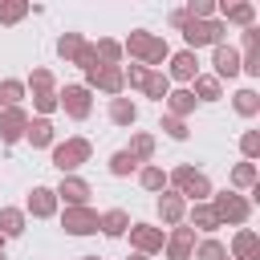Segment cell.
<instances>
[{"instance_id": "1", "label": "cell", "mask_w": 260, "mask_h": 260, "mask_svg": "<svg viewBox=\"0 0 260 260\" xmlns=\"http://www.w3.org/2000/svg\"><path fill=\"white\" fill-rule=\"evenodd\" d=\"M122 57H130V61L142 65V69H162L167 57H171V45H167V37H158V32L130 28V37L122 41Z\"/></svg>"}, {"instance_id": "2", "label": "cell", "mask_w": 260, "mask_h": 260, "mask_svg": "<svg viewBox=\"0 0 260 260\" xmlns=\"http://www.w3.org/2000/svg\"><path fill=\"white\" fill-rule=\"evenodd\" d=\"M167 187L179 191V195L187 199V207H191V203H207L211 191H215L211 179H207V171H199V167H191V162L171 167V171H167Z\"/></svg>"}, {"instance_id": "3", "label": "cell", "mask_w": 260, "mask_h": 260, "mask_svg": "<svg viewBox=\"0 0 260 260\" xmlns=\"http://www.w3.org/2000/svg\"><path fill=\"white\" fill-rule=\"evenodd\" d=\"M211 211H215V219H219V228H244L248 219H252V199L248 195H240V191H232V187H223V191H211Z\"/></svg>"}, {"instance_id": "4", "label": "cell", "mask_w": 260, "mask_h": 260, "mask_svg": "<svg viewBox=\"0 0 260 260\" xmlns=\"http://www.w3.org/2000/svg\"><path fill=\"white\" fill-rule=\"evenodd\" d=\"M49 150H53V167H57L61 175H77V171L93 158V142L81 138V134H73V138H65V142H53Z\"/></svg>"}, {"instance_id": "5", "label": "cell", "mask_w": 260, "mask_h": 260, "mask_svg": "<svg viewBox=\"0 0 260 260\" xmlns=\"http://www.w3.org/2000/svg\"><path fill=\"white\" fill-rule=\"evenodd\" d=\"M183 41H187V49L191 53H199V49H215V45H223L228 41V24L215 16V20H183Z\"/></svg>"}, {"instance_id": "6", "label": "cell", "mask_w": 260, "mask_h": 260, "mask_svg": "<svg viewBox=\"0 0 260 260\" xmlns=\"http://www.w3.org/2000/svg\"><path fill=\"white\" fill-rule=\"evenodd\" d=\"M57 110H65L73 122H85V118L93 114V93H89L81 81H69V85L57 89Z\"/></svg>"}, {"instance_id": "7", "label": "cell", "mask_w": 260, "mask_h": 260, "mask_svg": "<svg viewBox=\"0 0 260 260\" xmlns=\"http://www.w3.org/2000/svg\"><path fill=\"white\" fill-rule=\"evenodd\" d=\"M126 236H130V248H134L138 256H158V252H162V240H167V232H162L158 223H146V219H134Z\"/></svg>"}, {"instance_id": "8", "label": "cell", "mask_w": 260, "mask_h": 260, "mask_svg": "<svg viewBox=\"0 0 260 260\" xmlns=\"http://www.w3.org/2000/svg\"><path fill=\"white\" fill-rule=\"evenodd\" d=\"M98 219H102V211L98 207H65L61 211V232L65 236H98Z\"/></svg>"}, {"instance_id": "9", "label": "cell", "mask_w": 260, "mask_h": 260, "mask_svg": "<svg viewBox=\"0 0 260 260\" xmlns=\"http://www.w3.org/2000/svg\"><path fill=\"white\" fill-rule=\"evenodd\" d=\"M162 73H167V81H171V85H175V81H179V85H191V81L203 73V69H199V53H191V49H179V53H171Z\"/></svg>"}, {"instance_id": "10", "label": "cell", "mask_w": 260, "mask_h": 260, "mask_svg": "<svg viewBox=\"0 0 260 260\" xmlns=\"http://www.w3.org/2000/svg\"><path fill=\"white\" fill-rule=\"evenodd\" d=\"M89 93L93 89H102L106 98H122L126 93V85H122V65H98V69H89L85 73V81H81Z\"/></svg>"}, {"instance_id": "11", "label": "cell", "mask_w": 260, "mask_h": 260, "mask_svg": "<svg viewBox=\"0 0 260 260\" xmlns=\"http://www.w3.org/2000/svg\"><path fill=\"white\" fill-rule=\"evenodd\" d=\"M53 195H57V203H65V207H85L89 195H93V187H89V179H81V175H61L57 187H53Z\"/></svg>"}, {"instance_id": "12", "label": "cell", "mask_w": 260, "mask_h": 260, "mask_svg": "<svg viewBox=\"0 0 260 260\" xmlns=\"http://www.w3.org/2000/svg\"><path fill=\"white\" fill-rule=\"evenodd\" d=\"M195 244H199V236H195L187 223H179V228L167 232V240H162V256H167V260H191V256H195Z\"/></svg>"}, {"instance_id": "13", "label": "cell", "mask_w": 260, "mask_h": 260, "mask_svg": "<svg viewBox=\"0 0 260 260\" xmlns=\"http://www.w3.org/2000/svg\"><path fill=\"white\" fill-rule=\"evenodd\" d=\"M154 211H158V219H162V228H179L183 219H187V199L179 195V191H158L154 195Z\"/></svg>"}, {"instance_id": "14", "label": "cell", "mask_w": 260, "mask_h": 260, "mask_svg": "<svg viewBox=\"0 0 260 260\" xmlns=\"http://www.w3.org/2000/svg\"><path fill=\"white\" fill-rule=\"evenodd\" d=\"M215 16H219L223 24L252 28V24H256V4H252V0H219V4H215Z\"/></svg>"}, {"instance_id": "15", "label": "cell", "mask_w": 260, "mask_h": 260, "mask_svg": "<svg viewBox=\"0 0 260 260\" xmlns=\"http://www.w3.org/2000/svg\"><path fill=\"white\" fill-rule=\"evenodd\" d=\"M28 110L24 106H12V110H0V142L4 146H16L24 138V126H28Z\"/></svg>"}, {"instance_id": "16", "label": "cell", "mask_w": 260, "mask_h": 260, "mask_svg": "<svg viewBox=\"0 0 260 260\" xmlns=\"http://www.w3.org/2000/svg\"><path fill=\"white\" fill-rule=\"evenodd\" d=\"M211 69H215L211 77H219V81L240 77V49H236V45H228V41H223V45H215V49H211Z\"/></svg>"}, {"instance_id": "17", "label": "cell", "mask_w": 260, "mask_h": 260, "mask_svg": "<svg viewBox=\"0 0 260 260\" xmlns=\"http://www.w3.org/2000/svg\"><path fill=\"white\" fill-rule=\"evenodd\" d=\"M57 211H61V203H57L53 187H32V191H28V199H24V215H32V219H53Z\"/></svg>"}, {"instance_id": "18", "label": "cell", "mask_w": 260, "mask_h": 260, "mask_svg": "<svg viewBox=\"0 0 260 260\" xmlns=\"http://www.w3.org/2000/svg\"><path fill=\"white\" fill-rule=\"evenodd\" d=\"M195 236H215L219 232V219H215V211H211V203H191L187 207V219H183Z\"/></svg>"}, {"instance_id": "19", "label": "cell", "mask_w": 260, "mask_h": 260, "mask_svg": "<svg viewBox=\"0 0 260 260\" xmlns=\"http://www.w3.org/2000/svg\"><path fill=\"white\" fill-rule=\"evenodd\" d=\"M24 142H28L32 150H49V146L57 142L53 118H28V126H24Z\"/></svg>"}, {"instance_id": "20", "label": "cell", "mask_w": 260, "mask_h": 260, "mask_svg": "<svg viewBox=\"0 0 260 260\" xmlns=\"http://www.w3.org/2000/svg\"><path fill=\"white\" fill-rule=\"evenodd\" d=\"M106 118H110V126H122V130H130V126L138 122V102H130L126 93H122V98H110V106H106Z\"/></svg>"}, {"instance_id": "21", "label": "cell", "mask_w": 260, "mask_h": 260, "mask_svg": "<svg viewBox=\"0 0 260 260\" xmlns=\"http://www.w3.org/2000/svg\"><path fill=\"white\" fill-rule=\"evenodd\" d=\"M130 211L126 207H110V211H102V219H98V232L102 236H110V240H122L126 232H130Z\"/></svg>"}, {"instance_id": "22", "label": "cell", "mask_w": 260, "mask_h": 260, "mask_svg": "<svg viewBox=\"0 0 260 260\" xmlns=\"http://www.w3.org/2000/svg\"><path fill=\"white\" fill-rule=\"evenodd\" d=\"M228 256H232V260H260V236H256L252 228H236Z\"/></svg>"}, {"instance_id": "23", "label": "cell", "mask_w": 260, "mask_h": 260, "mask_svg": "<svg viewBox=\"0 0 260 260\" xmlns=\"http://www.w3.org/2000/svg\"><path fill=\"white\" fill-rule=\"evenodd\" d=\"M162 106H167V114H171V118H183V122H187V118L195 114V106H199V102H195V93H191L187 85H179V89H171V93H167V102H162Z\"/></svg>"}, {"instance_id": "24", "label": "cell", "mask_w": 260, "mask_h": 260, "mask_svg": "<svg viewBox=\"0 0 260 260\" xmlns=\"http://www.w3.org/2000/svg\"><path fill=\"white\" fill-rule=\"evenodd\" d=\"M24 232H28L24 207H0V236H4V240H20Z\"/></svg>"}, {"instance_id": "25", "label": "cell", "mask_w": 260, "mask_h": 260, "mask_svg": "<svg viewBox=\"0 0 260 260\" xmlns=\"http://www.w3.org/2000/svg\"><path fill=\"white\" fill-rule=\"evenodd\" d=\"M154 146H158V142H154V134H146V130H134V134H130V146H122V150H126V154H130L138 167H146V162L154 158Z\"/></svg>"}, {"instance_id": "26", "label": "cell", "mask_w": 260, "mask_h": 260, "mask_svg": "<svg viewBox=\"0 0 260 260\" xmlns=\"http://www.w3.org/2000/svg\"><path fill=\"white\" fill-rule=\"evenodd\" d=\"M187 89L195 93V102H219V98H223V81H219V77H211V73H199Z\"/></svg>"}, {"instance_id": "27", "label": "cell", "mask_w": 260, "mask_h": 260, "mask_svg": "<svg viewBox=\"0 0 260 260\" xmlns=\"http://www.w3.org/2000/svg\"><path fill=\"white\" fill-rule=\"evenodd\" d=\"M171 89H175V85L167 81V73H162V69H146V81H142V93H146L150 102H158V106H162Z\"/></svg>"}, {"instance_id": "28", "label": "cell", "mask_w": 260, "mask_h": 260, "mask_svg": "<svg viewBox=\"0 0 260 260\" xmlns=\"http://www.w3.org/2000/svg\"><path fill=\"white\" fill-rule=\"evenodd\" d=\"M228 183H232V191H252L256 183H260V171H256V162H236L232 167V175H228Z\"/></svg>"}, {"instance_id": "29", "label": "cell", "mask_w": 260, "mask_h": 260, "mask_svg": "<svg viewBox=\"0 0 260 260\" xmlns=\"http://www.w3.org/2000/svg\"><path fill=\"white\" fill-rule=\"evenodd\" d=\"M138 187H142L146 195H158V191H167V171H162L158 162H146V167H138Z\"/></svg>"}, {"instance_id": "30", "label": "cell", "mask_w": 260, "mask_h": 260, "mask_svg": "<svg viewBox=\"0 0 260 260\" xmlns=\"http://www.w3.org/2000/svg\"><path fill=\"white\" fill-rule=\"evenodd\" d=\"M232 110H236L240 118H256V114H260V93H256L252 85L236 89V93H232Z\"/></svg>"}, {"instance_id": "31", "label": "cell", "mask_w": 260, "mask_h": 260, "mask_svg": "<svg viewBox=\"0 0 260 260\" xmlns=\"http://www.w3.org/2000/svg\"><path fill=\"white\" fill-rule=\"evenodd\" d=\"M24 98H28V89H24V81H20V77H4V81H0V110L24 106Z\"/></svg>"}, {"instance_id": "32", "label": "cell", "mask_w": 260, "mask_h": 260, "mask_svg": "<svg viewBox=\"0 0 260 260\" xmlns=\"http://www.w3.org/2000/svg\"><path fill=\"white\" fill-rule=\"evenodd\" d=\"M28 12H32V4H28V0H0V28L20 24Z\"/></svg>"}, {"instance_id": "33", "label": "cell", "mask_w": 260, "mask_h": 260, "mask_svg": "<svg viewBox=\"0 0 260 260\" xmlns=\"http://www.w3.org/2000/svg\"><path fill=\"white\" fill-rule=\"evenodd\" d=\"M81 45H85V32H73V28H69V32L57 37V57H61L65 65H73V57H77Z\"/></svg>"}, {"instance_id": "34", "label": "cell", "mask_w": 260, "mask_h": 260, "mask_svg": "<svg viewBox=\"0 0 260 260\" xmlns=\"http://www.w3.org/2000/svg\"><path fill=\"white\" fill-rule=\"evenodd\" d=\"M24 89H28V93H53V89H57V77H53V69L37 65V69L28 73V81H24Z\"/></svg>"}, {"instance_id": "35", "label": "cell", "mask_w": 260, "mask_h": 260, "mask_svg": "<svg viewBox=\"0 0 260 260\" xmlns=\"http://www.w3.org/2000/svg\"><path fill=\"white\" fill-rule=\"evenodd\" d=\"M93 49H98V61H102V65H122V41H114V37H98Z\"/></svg>"}, {"instance_id": "36", "label": "cell", "mask_w": 260, "mask_h": 260, "mask_svg": "<svg viewBox=\"0 0 260 260\" xmlns=\"http://www.w3.org/2000/svg\"><path fill=\"white\" fill-rule=\"evenodd\" d=\"M106 167H110V175H114V179H130V175H138V162H134L126 150H114Z\"/></svg>"}, {"instance_id": "37", "label": "cell", "mask_w": 260, "mask_h": 260, "mask_svg": "<svg viewBox=\"0 0 260 260\" xmlns=\"http://www.w3.org/2000/svg\"><path fill=\"white\" fill-rule=\"evenodd\" d=\"M158 130H162V134H167L171 142H187V138H191V126H187L183 118H171V114H162Z\"/></svg>"}, {"instance_id": "38", "label": "cell", "mask_w": 260, "mask_h": 260, "mask_svg": "<svg viewBox=\"0 0 260 260\" xmlns=\"http://www.w3.org/2000/svg\"><path fill=\"white\" fill-rule=\"evenodd\" d=\"M223 256H228V248H223L215 236H203V240L195 244V256H191V260H223Z\"/></svg>"}, {"instance_id": "39", "label": "cell", "mask_w": 260, "mask_h": 260, "mask_svg": "<svg viewBox=\"0 0 260 260\" xmlns=\"http://www.w3.org/2000/svg\"><path fill=\"white\" fill-rule=\"evenodd\" d=\"M183 12L187 20H215V0H187Z\"/></svg>"}, {"instance_id": "40", "label": "cell", "mask_w": 260, "mask_h": 260, "mask_svg": "<svg viewBox=\"0 0 260 260\" xmlns=\"http://www.w3.org/2000/svg\"><path fill=\"white\" fill-rule=\"evenodd\" d=\"M240 154H244V162L260 158V130H244L240 134Z\"/></svg>"}, {"instance_id": "41", "label": "cell", "mask_w": 260, "mask_h": 260, "mask_svg": "<svg viewBox=\"0 0 260 260\" xmlns=\"http://www.w3.org/2000/svg\"><path fill=\"white\" fill-rule=\"evenodd\" d=\"M73 65L81 69V73H89V69H98L102 61H98V49H93V41H85L81 49H77V57H73Z\"/></svg>"}, {"instance_id": "42", "label": "cell", "mask_w": 260, "mask_h": 260, "mask_svg": "<svg viewBox=\"0 0 260 260\" xmlns=\"http://www.w3.org/2000/svg\"><path fill=\"white\" fill-rule=\"evenodd\" d=\"M28 98H32L37 118H53V114H57V89H53V93H28Z\"/></svg>"}, {"instance_id": "43", "label": "cell", "mask_w": 260, "mask_h": 260, "mask_svg": "<svg viewBox=\"0 0 260 260\" xmlns=\"http://www.w3.org/2000/svg\"><path fill=\"white\" fill-rule=\"evenodd\" d=\"M240 73H248V77H260V49H248V53H240Z\"/></svg>"}, {"instance_id": "44", "label": "cell", "mask_w": 260, "mask_h": 260, "mask_svg": "<svg viewBox=\"0 0 260 260\" xmlns=\"http://www.w3.org/2000/svg\"><path fill=\"white\" fill-rule=\"evenodd\" d=\"M248 49H260V24L240 28V53H248Z\"/></svg>"}, {"instance_id": "45", "label": "cell", "mask_w": 260, "mask_h": 260, "mask_svg": "<svg viewBox=\"0 0 260 260\" xmlns=\"http://www.w3.org/2000/svg\"><path fill=\"white\" fill-rule=\"evenodd\" d=\"M183 20H187V12H183V8H175V12H171V24H175V28H183Z\"/></svg>"}, {"instance_id": "46", "label": "cell", "mask_w": 260, "mask_h": 260, "mask_svg": "<svg viewBox=\"0 0 260 260\" xmlns=\"http://www.w3.org/2000/svg\"><path fill=\"white\" fill-rule=\"evenodd\" d=\"M126 260H150V256H138V252H130V256H126Z\"/></svg>"}, {"instance_id": "47", "label": "cell", "mask_w": 260, "mask_h": 260, "mask_svg": "<svg viewBox=\"0 0 260 260\" xmlns=\"http://www.w3.org/2000/svg\"><path fill=\"white\" fill-rule=\"evenodd\" d=\"M77 260H102V256H77Z\"/></svg>"}, {"instance_id": "48", "label": "cell", "mask_w": 260, "mask_h": 260, "mask_svg": "<svg viewBox=\"0 0 260 260\" xmlns=\"http://www.w3.org/2000/svg\"><path fill=\"white\" fill-rule=\"evenodd\" d=\"M4 244H8V240H4V236H0V252H4Z\"/></svg>"}, {"instance_id": "49", "label": "cell", "mask_w": 260, "mask_h": 260, "mask_svg": "<svg viewBox=\"0 0 260 260\" xmlns=\"http://www.w3.org/2000/svg\"><path fill=\"white\" fill-rule=\"evenodd\" d=\"M0 260H8V256H4V252H0Z\"/></svg>"}, {"instance_id": "50", "label": "cell", "mask_w": 260, "mask_h": 260, "mask_svg": "<svg viewBox=\"0 0 260 260\" xmlns=\"http://www.w3.org/2000/svg\"><path fill=\"white\" fill-rule=\"evenodd\" d=\"M223 260H232V256H223Z\"/></svg>"}]
</instances>
